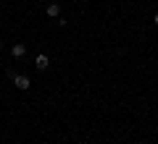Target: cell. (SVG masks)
Instances as JSON below:
<instances>
[{
	"label": "cell",
	"mask_w": 158,
	"mask_h": 144,
	"mask_svg": "<svg viewBox=\"0 0 158 144\" xmlns=\"http://www.w3.org/2000/svg\"><path fill=\"white\" fill-rule=\"evenodd\" d=\"M13 84H16V89H21V92H27V89L32 87L29 76H24V73H16V76H13Z\"/></svg>",
	"instance_id": "obj_1"
},
{
	"label": "cell",
	"mask_w": 158,
	"mask_h": 144,
	"mask_svg": "<svg viewBox=\"0 0 158 144\" xmlns=\"http://www.w3.org/2000/svg\"><path fill=\"white\" fill-rule=\"evenodd\" d=\"M11 55H13V58H24V55H27V45H24V42H16V45L11 47Z\"/></svg>",
	"instance_id": "obj_2"
},
{
	"label": "cell",
	"mask_w": 158,
	"mask_h": 144,
	"mask_svg": "<svg viewBox=\"0 0 158 144\" xmlns=\"http://www.w3.org/2000/svg\"><path fill=\"white\" fill-rule=\"evenodd\" d=\"M48 16L58 18V16H61V6H58V3H50V6H48Z\"/></svg>",
	"instance_id": "obj_3"
},
{
	"label": "cell",
	"mask_w": 158,
	"mask_h": 144,
	"mask_svg": "<svg viewBox=\"0 0 158 144\" xmlns=\"http://www.w3.org/2000/svg\"><path fill=\"white\" fill-rule=\"evenodd\" d=\"M34 66H37L40 71H45V68L50 66V60H48V55H37V63H34Z\"/></svg>",
	"instance_id": "obj_4"
},
{
	"label": "cell",
	"mask_w": 158,
	"mask_h": 144,
	"mask_svg": "<svg viewBox=\"0 0 158 144\" xmlns=\"http://www.w3.org/2000/svg\"><path fill=\"white\" fill-rule=\"evenodd\" d=\"M153 24H156V26H158V13H156V16H153Z\"/></svg>",
	"instance_id": "obj_5"
},
{
	"label": "cell",
	"mask_w": 158,
	"mask_h": 144,
	"mask_svg": "<svg viewBox=\"0 0 158 144\" xmlns=\"http://www.w3.org/2000/svg\"><path fill=\"white\" fill-rule=\"evenodd\" d=\"M0 47H3V39H0Z\"/></svg>",
	"instance_id": "obj_6"
}]
</instances>
